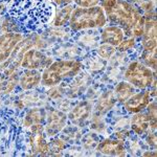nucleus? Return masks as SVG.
I'll use <instances>...</instances> for the list:
<instances>
[{"label":"nucleus","instance_id":"nucleus-1","mask_svg":"<svg viewBox=\"0 0 157 157\" xmlns=\"http://www.w3.org/2000/svg\"><path fill=\"white\" fill-rule=\"evenodd\" d=\"M6 13L20 33L29 35L48 26L55 18L56 4L52 0H9Z\"/></svg>","mask_w":157,"mask_h":157},{"label":"nucleus","instance_id":"nucleus-2","mask_svg":"<svg viewBox=\"0 0 157 157\" xmlns=\"http://www.w3.org/2000/svg\"><path fill=\"white\" fill-rule=\"evenodd\" d=\"M101 6L110 25L121 27L126 38L132 37L133 25L143 15L137 6L129 0H101Z\"/></svg>","mask_w":157,"mask_h":157},{"label":"nucleus","instance_id":"nucleus-3","mask_svg":"<svg viewBox=\"0 0 157 157\" xmlns=\"http://www.w3.org/2000/svg\"><path fill=\"white\" fill-rule=\"evenodd\" d=\"M82 64L77 60H59L52 62L41 75L42 85L47 87H54L65 80L75 78L80 72Z\"/></svg>","mask_w":157,"mask_h":157},{"label":"nucleus","instance_id":"nucleus-4","mask_svg":"<svg viewBox=\"0 0 157 157\" xmlns=\"http://www.w3.org/2000/svg\"><path fill=\"white\" fill-rule=\"evenodd\" d=\"M107 23L105 12L101 6L91 7L75 6L70 15L68 25L73 32L88 29L103 27Z\"/></svg>","mask_w":157,"mask_h":157},{"label":"nucleus","instance_id":"nucleus-5","mask_svg":"<svg viewBox=\"0 0 157 157\" xmlns=\"http://www.w3.org/2000/svg\"><path fill=\"white\" fill-rule=\"evenodd\" d=\"M155 70L153 71L144 63L139 61H133L126 69L124 78H125V81L130 83L136 89L143 90L155 86Z\"/></svg>","mask_w":157,"mask_h":157},{"label":"nucleus","instance_id":"nucleus-6","mask_svg":"<svg viewBox=\"0 0 157 157\" xmlns=\"http://www.w3.org/2000/svg\"><path fill=\"white\" fill-rule=\"evenodd\" d=\"M145 17V29L141 38V46L144 52L156 48V14L155 10L144 13Z\"/></svg>","mask_w":157,"mask_h":157},{"label":"nucleus","instance_id":"nucleus-7","mask_svg":"<svg viewBox=\"0 0 157 157\" xmlns=\"http://www.w3.org/2000/svg\"><path fill=\"white\" fill-rule=\"evenodd\" d=\"M67 123V115L64 112L56 109H50L46 112L44 131L49 137L57 136L64 129Z\"/></svg>","mask_w":157,"mask_h":157},{"label":"nucleus","instance_id":"nucleus-8","mask_svg":"<svg viewBox=\"0 0 157 157\" xmlns=\"http://www.w3.org/2000/svg\"><path fill=\"white\" fill-rule=\"evenodd\" d=\"M52 63V59L46 57L42 52L35 48H30L25 52L21 61V66L24 69H45Z\"/></svg>","mask_w":157,"mask_h":157},{"label":"nucleus","instance_id":"nucleus-9","mask_svg":"<svg viewBox=\"0 0 157 157\" xmlns=\"http://www.w3.org/2000/svg\"><path fill=\"white\" fill-rule=\"evenodd\" d=\"M23 40V35L16 32H7L0 36V64L6 62L15 47Z\"/></svg>","mask_w":157,"mask_h":157},{"label":"nucleus","instance_id":"nucleus-10","mask_svg":"<svg viewBox=\"0 0 157 157\" xmlns=\"http://www.w3.org/2000/svg\"><path fill=\"white\" fill-rule=\"evenodd\" d=\"M152 101V97L150 90L148 89H143L137 93H134L133 95H131L126 102L123 103L124 108L128 111L129 113H138L141 111H145L147 106L149 105Z\"/></svg>","mask_w":157,"mask_h":157},{"label":"nucleus","instance_id":"nucleus-11","mask_svg":"<svg viewBox=\"0 0 157 157\" xmlns=\"http://www.w3.org/2000/svg\"><path fill=\"white\" fill-rule=\"evenodd\" d=\"M97 151L105 155L111 156H126L127 151H126L125 141L121 139H104L100 141L97 146Z\"/></svg>","mask_w":157,"mask_h":157},{"label":"nucleus","instance_id":"nucleus-12","mask_svg":"<svg viewBox=\"0 0 157 157\" xmlns=\"http://www.w3.org/2000/svg\"><path fill=\"white\" fill-rule=\"evenodd\" d=\"M126 38L125 33L121 27L116 25H108L105 26L101 34V40L103 44H109L112 46H117Z\"/></svg>","mask_w":157,"mask_h":157},{"label":"nucleus","instance_id":"nucleus-13","mask_svg":"<svg viewBox=\"0 0 157 157\" xmlns=\"http://www.w3.org/2000/svg\"><path fill=\"white\" fill-rule=\"evenodd\" d=\"M42 73L37 69H25L19 78V85L23 90H30L36 88L41 83Z\"/></svg>","mask_w":157,"mask_h":157},{"label":"nucleus","instance_id":"nucleus-14","mask_svg":"<svg viewBox=\"0 0 157 157\" xmlns=\"http://www.w3.org/2000/svg\"><path fill=\"white\" fill-rule=\"evenodd\" d=\"M131 129L137 135H144L151 131L150 118L148 117L146 112L141 111L138 113H134L131 120Z\"/></svg>","mask_w":157,"mask_h":157},{"label":"nucleus","instance_id":"nucleus-15","mask_svg":"<svg viewBox=\"0 0 157 157\" xmlns=\"http://www.w3.org/2000/svg\"><path fill=\"white\" fill-rule=\"evenodd\" d=\"M29 143L32 147L33 154L35 155H47L50 153L49 144L45 139L44 132L43 133H30Z\"/></svg>","mask_w":157,"mask_h":157},{"label":"nucleus","instance_id":"nucleus-16","mask_svg":"<svg viewBox=\"0 0 157 157\" xmlns=\"http://www.w3.org/2000/svg\"><path fill=\"white\" fill-rule=\"evenodd\" d=\"M91 113V105L88 102L78 104L68 115V118L75 125H81L87 120Z\"/></svg>","mask_w":157,"mask_h":157},{"label":"nucleus","instance_id":"nucleus-17","mask_svg":"<svg viewBox=\"0 0 157 157\" xmlns=\"http://www.w3.org/2000/svg\"><path fill=\"white\" fill-rule=\"evenodd\" d=\"M45 117H46V111L41 108L30 109L25 113L23 125L25 127L29 128L30 126L36 124H45Z\"/></svg>","mask_w":157,"mask_h":157},{"label":"nucleus","instance_id":"nucleus-18","mask_svg":"<svg viewBox=\"0 0 157 157\" xmlns=\"http://www.w3.org/2000/svg\"><path fill=\"white\" fill-rule=\"evenodd\" d=\"M136 91V88L128 83L127 81H123L120 82L114 88V94L115 98L120 103L123 104L124 102L128 100L131 95H133Z\"/></svg>","mask_w":157,"mask_h":157},{"label":"nucleus","instance_id":"nucleus-19","mask_svg":"<svg viewBox=\"0 0 157 157\" xmlns=\"http://www.w3.org/2000/svg\"><path fill=\"white\" fill-rule=\"evenodd\" d=\"M115 100L116 98H114L112 92L104 93L100 100L98 101V104H97V106H95V113H97L98 115L106 113L114 106Z\"/></svg>","mask_w":157,"mask_h":157},{"label":"nucleus","instance_id":"nucleus-20","mask_svg":"<svg viewBox=\"0 0 157 157\" xmlns=\"http://www.w3.org/2000/svg\"><path fill=\"white\" fill-rule=\"evenodd\" d=\"M75 9V6L71 4H67V6H61L55 14L54 18V25L55 26H65L69 22L70 15Z\"/></svg>","mask_w":157,"mask_h":157},{"label":"nucleus","instance_id":"nucleus-21","mask_svg":"<svg viewBox=\"0 0 157 157\" xmlns=\"http://www.w3.org/2000/svg\"><path fill=\"white\" fill-rule=\"evenodd\" d=\"M141 61L143 63L148 66L149 68H151L152 70H156V48L148 50V52H144L141 54Z\"/></svg>","mask_w":157,"mask_h":157},{"label":"nucleus","instance_id":"nucleus-22","mask_svg":"<svg viewBox=\"0 0 157 157\" xmlns=\"http://www.w3.org/2000/svg\"><path fill=\"white\" fill-rule=\"evenodd\" d=\"M146 113L148 115V117L150 118V128L151 131H155L156 130V102H150L149 105L147 106V108L145 109Z\"/></svg>","mask_w":157,"mask_h":157},{"label":"nucleus","instance_id":"nucleus-23","mask_svg":"<svg viewBox=\"0 0 157 157\" xmlns=\"http://www.w3.org/2000/svg\"><path fill=\"white\" fill-rule=\"evenodd\" d=\"M115 52H116V47L112 46V45H109V44L101 45L97 50L98 55L100 56L101 58H103V59H109V58H111L115 54Z\"/></svg>","mask_w":157,"mask_h":157},{"label":"nucleus","instance_id":"nucleus-24","mask_svg":"<svg viewBox=\"0 0 157 157\" xmlns=\"http://www.w3.org/2000/svg\"><path fill=\"white\" fill-rule=\"evenodd\" d=\"M144 29H145V17L141 15L132 27V37L140 38L144 34Z\"/></svg>","mask_w":157,"mask_h":157},{"label":"nucleus","instance_id":"nucleus-25","mask_svg":"<svg viewBox=\"0 0 157 157\" xmlns=\"http://www.w3.org/2000/svg\"><path fill=\"white\" fill-rule=\"evenodd\" d=\"M135 44H136V38H134V37L126 38V39H124L123 41L116 46V50H118V52H127L129 49L134 48Z\"/></svg>","mask_w":157,"mask_h":157},{"label":"nucleus","instance_id":"nucleus-26","mask_svg":"<svg viewBox=\"0 0 157 157\" xmlns=\"http://www.w3.org/2000/svg\"><path fill=\"white\" fill-rule=\"evenodd\" d=\"M67 147V145L65 144V141H63L62 139H60L57 136H54L52 140V144H49V149L52 150L54 152H61L62 150H64Z\"/></svg>","mask_w":157,"mask_h":157},{"label":"nucleus","instance_id":"nucleus-27","mask_svg":"<svg viewBox=\"0 0 157 157\" xmlns=\"http://www.w3.org/2000/svg\"><path fill=\"white\" fill-rule=\"evenodd\" d=\"M73 2L75 3V6L81 7H91L98 6L101 0H73Z\"/></svg>","mask_w":157,"mask_h":157},{"label":"nucleus","instance_id":"nucleus-28","mask_svg":"<svg viewBox=\"0 0 157 157\" xmlns=\"http://www.w3.org/2000/svg\"><path fill=\"white\" fill-rule=\"evenodd\" d=\"M146 141L148 143V145L151 147V148H153L154 150H156V133L155 131H150V132L148 133V135H147L146 137Z\"/></svg>","mask_w":157,"mask_h":157},{"label":"nucleus","instance_id":"nucleus-29","mask_svg":"<svg viewBox=\"0 0 157 157\" xmlns=\"http://www.w3.org/2000/svg\"><path fill=\"white\" fill-rule=\"evenodd\" d=\"M30 133H43L44 132V124H36L30 126Z\"/></svg>","mask_w":157,"mask_h":157},{"label":"nucleus","instance_id":"nucleus-30","mask_svg":"<svg viewBox=\"0 0 157 157\" xmlns=\"http://www.w3.org/2000/svg\"><path fill=\"white\" fill-rule=\"evenodd\" d=\"M56 6H67V4H70L73 0H52Z\"/></svg>","mask_w":157,"mask_h":157},{"label":"nucleus","instance_id":"nucleus-31","mask_svg":"<svg viewBox=\"0 0 157 157\" xmlns=\"http://www.w3.org/2000/svg\"><path fill=\"white\" fill-rule=\"evenodd\" d=\"M157 155L156 152L153 151V152H145V153H143V156H153L155 157Z\"/></svg>","mask_w":157,"mask_h":157},{"label":"nucleus","instance_id":"nucleus-32","mask_svg":"<svg viewBox=\"0 0 157 157\" xmlns=\"http://www.w3.org/2000/svg\"><path fill=\"white\" fill-rule=\"evenodd\" d=\"M4 12H6V6L4 4L0 3V15H2Z\"/></svg>","mask_w":157,"mask_h":157},{"label":"nucleus","instance_id":"nucleus-33","mask_svg":"<svg viewBox=\"0 0 157 157\" xmlns=\"http://www.w3.org/2000/svg\"><path fill=\"white\" fill-rule=\"evenodd\" d=\"M3 2H9V0H0V3H3Z\"/></svg>","mask_w":157,"mask_h":157},{"label":"nucleus","instance_id":"nucleus-34","mask_svg":"<svg viewBox=\"0 0 157 157\" xmlns=\"http://www.w3.org/2000/svg\"><path fill=\"white\" fill-rule=\"evenodd\" d=\"M133 1H134V0H133ZM137 1H141V0H135V2H137Z\"/></svg>","mask_w":157,"mask_h":157}]
</instances>
